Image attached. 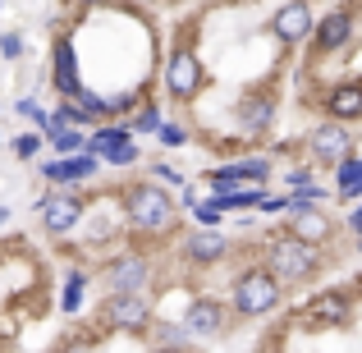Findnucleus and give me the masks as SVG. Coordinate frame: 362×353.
Listing matches in <instances>:
<instances>
[{"label": "nucleus", "mask_w": 362, "mask_h": 353, "mask_svg": "<svg viewBox=\"0 0 362 353\" xmlns=\"http://www.w3.org/2000/svg\"><path fill=\"white\" fill-rule=\"evenodd\" d=\"M124 225L138 234H175L179 230V207L156 179H138L124 188Z\"/></svg>", "instance_id": "obj_1"}, {"label": "nucleus", "mask_w": 362, "mask_h": 353, "mask_svg": "<svg viewBox=\"0 0 362 353\" xmlns=\"http://www.w3.org/2000/svg\"><path fill=\"white\" fill-rule=\"evenodd\" d=\"M262 271L271 275L280 289H289V284H308L321 275V248L303 243V238H289V234H271L262 248Z\"/></svg>", "instance_id": "obj_2"}, {"label": "nucleus", "mask_w": 362, "mask_h": 353, "mask_svg": "<svg viewBox=\"0 0 362 353\" xmlns=\"http://www.w3.org/2000/svg\"><path fill=\"white\" fill-rule=\"evenodd\" d=\"M284 303V289L262 271V266H243L230 284V312L243 321H257V317H271L275 308Z\"/></svg>", "instance_id": "obj_3"}, {"label": "nucleus", "mask_w": 362, "mask_h": 353, "mask_svg": "<svg viewBox=\"0 0 362 353\" xmlns=\"http://www.w3.org/2000/svg\"><path fill=\"white\" fill-rule=\"evenodd\" d=\"M97 317L106 330H119V335H147L156 326V308L147 294H106Z\"/></svg>", "instance_id": "obj_4"}, {"label": "nucleus", "mask_w": 362, "mask_h": 353, "mask_svg": "<svg viewBox=\"0 0 362 353\" xmlns=\"http://www.w3.org/2000/svg\"><path fill=\"white\" fill-rule=\"evenodd\" d=\"M151 275H156V266H151V257L138 253V248H124V253L101 262V284H106V294H147Z\"/></svg>", "instance_id": "obj_5"}, {"label": "nucleus", "mask_w": 362, "mask_h": 353, "mask_svg": "<svg viewBox=\"0 0 362 353\" xmlns=\"http://www.w3.org/2000/svg\"><path fill=\"white\" fill-rule=\"evenodd\" d=\"M160 83H165V97H175V101H193L197 92H202L206 69H202V60H197L193 46H184V42L170 46L165 64H160Z\"/></svg>", "instance_id": "obj_6"}, {"label": "nucleus", "mask_w": 362, "mask_h": 353, "mask_svg": "<svg viewBox=\"0 0 362 353\" xmlns=\"http://www.w3.org/2000/svg\"><path fill=\"white\" fill-rule=\"evenodd\" d=\"M37 216H42V230L51 238H64V234H74L83 225V216H88V197H83L78 188H51V193L37 202Z\"/></svg>", "instance_id": "obj_7"}, {"label": "nucleus", "mask_w": 362, "mask_h": 353, "mask_svg": "<svg viewBox=\"0 0 362 353\" xmlns=\"http://www.w3.org/2000/svg\"><path fill=\"white\" fill-rule=\"evenodd\" d=\"M230 317L234 312L221 299H193L184 308V335L188 340H221L230 330Z\"/></svg>", "instance_id": "obj_8"}, {"label": "nucleus", "mask_w": 362, "mask_h": 353, "mask_svg": "<svg viewBox=\"0 0 362 353\" xmlns=\"http://www.w3.org/2000/svg\"><path fill=\"white\" fill-rule=\"evenodd\" d=\"M51 83L55 92H60V101H74L83 97V69H78V46H74V37H55L51 46Z\"/></svg>", "instance_id": "obj_9"}, {"label": "nucleus", "mask_w": 362, "mask_h": 353, "mask_svg": "<svg viewBox=\"0 0 362 353\" xmlns=\"http://www.w3.org/2000/svg\"><path fill=\"white\" fill-rule=\"evenodd\" d=\"M354 33H358L354 9L339 5V9H330V14H321L317 23H312V46H317V55H335L354 42Z\"/></svg>", "instance_id": "obj_10"}, {"label": "nucleus", "mask_w": 362, "mask_h": 353, "mask_svg": "<svg viewBox=\"0 0 362 353\" xmlns=\"http://www.w3.org/2000/svg\"><path fill=\"white\" fill-rule=\"evenodd\" d=\"M234 115H239V129L247 133V138H266V133L275 129L280 101H275L271 92H243V97L234 101Z\"/></svg>", "instance_id": "obj_11"}, {"label": "nucleus", "mask_w": 362, "mask_h": 353, "mask_svg": "<svg viewBox=\"0 0 362 353\" xmlns=\"http://www.w3.org/2000/svg\"><path fill=\"white\" fill-rule=\"evenodd\" d=\"M179 253H184V262L197 266V271L221 266L225 257H230V234L225 230H193V234L179 238Z\"/></svg>", "instance_id": "obj_12"}, {"label": "nucleus", "mask_w": 362, "mask_h": 353, "mask_svg": "<svg viewBox=\"0 0 362 353\" xmlns=\"http://www.w3.org/2000/svg\"><path fill=\"white\" fill-rule=\"evenodd\" d=\"M308 151L317 166H335V161H344L349 151H354V138H349L344 124L335 120H321L317 129H308Z\"/></svg>", "instance_id": "obj_13"}, {"label": "nucleus", "mask_w": 362, "mask_h": 353, "mask_svg": "<svg viewBox=\"0 0 362 353\" xmlns=\"http://www.w3.org/2000/svg\"><path fill=\"white\" fill-rule=\"evenodd\" d=\"M284 234H289V238H303V243H312V248H326L330 238L339 234V221H335V216H326L321 207H312V212L284 216Z\"/></svg>", "instance_id": "obj_14"}, {"label": "nucleus", "mask_w": 362, "mask_h": 353, "mask_svg": "<svg viewBox=\"0 0 362 353\" xmlns=\"http://www.w3.org/2000/svg\"><path fill=\"white\" fill-rule=\"evenodd\" d=\"M101 170V161L92 156V151H78V156H55L42 166V179L51 188H78L83 179H92Z\"/></svg>", "instance_id": "obj_15"}, {"label": "nucleus", "mask_w": 362, "mask_h": 353, "mask_svg": "<svg viewBox=\"0 0 362 353\" xmlns=\"http://www.w3.org/2000/svg\"><path fill=\"white\" fill-rule=\"evenodd\" d=\"M312 9H308V0H284L280 9L271 14V33L280 37L284 46H298V42H308L312 37Z\"/></svg>", "instance_id": "obj_16"}, {"label": "nucleus", "mask_w": 362, "mask_h": 353, "mask_svg": "<svg viewBox=\"0 0 362 353\" xmlns=\"http://www.w3.org/2000/svg\"><path fill=\"white\" fill-rule=\"evenodd\" d=\"M349 317H354V294L349 289H321L317 299L308 303V326H349Z\"/></svg>", "instance_id": "obj_17"}, {"label": "nucleus", "mask_w": 362, "mask_h": 353, "mask_svg": "<svg viewBox=\"0 0 362 353\" xmlns=\"http://www.w3.org/2000/svg\"><path fill=\"white\" fill-rule=\"evenodd\" d=\"M321 110H326V120H335V124L362 120V83H335V88H326Z\"/></svg>", "instance_id": "obj_18"}, {"label": "nucleus", "mask_w": 362, "mask_h": 353, "mask_svg": "<svg viewBox=\"0 0 362 353\" xmlns=\"http://www.w3.org/2000/svg\"><path fill=\"white\" fill-rule=\"evenodd\" d=\"M262 197H266V188H257V184H221V188H211L206 202L221 216H230V212H252Z\"/></svg>", "instance_id": "obj_19"}, {"label": "nucleus", "mask_w": 362, "mask_h": 353, "mask_svg": "<svg viewBox=\"0 0 362 353\" xmlns=\"http://www.w3.org/2000/svg\"><path fill=\"white\" fill-rule=\"evenodd\" d=\"M335 193L339 202H362V156H354V151L335 161Z\"/></svg>", "instance_id": "obj_20"}, {"label": "nucleus", "mask_w": 362, "mask_h": 353, "mask_svg": "<svg viewBox=\"0 0 362 353\" xmlns=\"http://www.w3.org/2000/svg\"><path fill=\"white\" fill-rule=\"evenodd\" d=\"M119 142H133V133H129L124 120H106V124H97V129H88V151L92 156H101L106 147H119Z\"/></svg>", "instance_id": "obj_21"}, {"label": "nucleus", "mask_w": 362, "mask_h": 353, "mask_svg": "<svg viewBox=\"0 0 362 353\" xmlns=\"http://www.w3.org/2000/svg\"><path fill=\"white\" fill-rule=\"evenodd\" d=\"M83 294H88V271H64V284H60V312L64 317H78L83 312Z\"/></svg>", "instance_id": "obj_22"}, {"label": "nucleus", "mask_w": 362, "mask_h": 353, "mask_svg": "<svg viewBox=\"0 0 362 353\" xmlns=\"http://www.w3.org/2000/svg\"><path fill=\"white\" fill-rule=\"evenodd\" d=\"M124 124H129L133 138H138V133H156V129H160V106H156V101H142V106L133 110Z\"/></svg>", "instance_id": "obj_23"}, {"label": "nucleus", "mask_w": 362, "mask_h": 353, "mask_svg": "<svg viewBox=\"0 0 362 353\" xmlns=\"http://www.w3.org/2000/svg\"><path fill=\"white\" fill-rule=\"evenodd\" d=\"M101 166H142V151H138V138H133V142H119V147H106V151H101Z\"/></svg>", "instance_id": "obj_24"}, {"label": "nucleus", "mask_w": 362, "mask_h": 353, "mask_svg": "<svg viewBox=\"0 0 362 353\" xmlns=\"http://www.w3.org/2000/svg\"><path fill=\"white\" fill-rule=\"evenodd\" d=\"M55 156H78V151H88V133L83 129H64L60 138H51Z\"/></svg>", "instance_id": "obj_25"}, {"label": "nucleus", "mask_w": 362, "mask_h": 353, "mask_svg": "<svg viewBox=\"0 0 362 353\" xmlns=\"http://www.w3.org/2000/svg\"><path fill=\"white\" fill-rule=\"evenodd\" d=\"M156 138H160V147H184L188 142V124H179V120H160V129H156Z\"/></svg>", "instance_id": "obj_26"}, {"label": "nucleus", "mask_w": 362, "mask_h": 353, "mask_svg": "<svg viewBox=\"0 0 362 353\" xmlns=\"http://www.w3.org/2000/svg\"><path fill=\"white\" fill-rule=\"evenodd\" d=\"M37 151H42V133H18L14 138V156L18 161H33Z\"/></svg>", "instance_id": "obj_27"}, {"label": "nucleus", "mask_w": 362, "mask_h": 353, "mask_svg": "<svg viewBox=\"0 0 362 353\" xmlns=\"http://www.w3.org/2000/svg\"><path fill=\"white\" fill-rule=\"evenodd\" d=\"M188 212L197 216V225H202V230H221V221H225V216L216 212L211 202H193V207H188Z\"/></svg>", "instance_id": "obj_28"}, {"label": "nucleus", "mask_w": 362, "mask_h": 353, "mask_svg": "<svg viewBox=\"0 0 362 353\" xmlns=\"http://www.w3.org/2000/svg\"><path fill=\"white\" fill-rule=\"evenodd\" d=\"M0 55H5V60H23V37L18 33H0Z\"/></svg>", "instance_id": "obj_29"}, {"label": "nucleus", "mask_w": 362, "mask_h": 353, "mask_svg": "<svg viewBox=\"0 0 362 353\" xmlns=\"http://www.w3.org/2000/svg\"><path fill=\"white\" fill-rule=\"evenodd\" d=\"M14 110H18V115H23V120H33V124H37V129H42V120H46V110H42V106H37V101H33V97H23V101H14Z\"/></svg>", "instance_id": "obj_30"}, {"label": "nucleus", "mask_w": 362, "mask_h": 353, "mask_svg": "<svg viewBox=\"0 0 362 353\" xmlns=\"http://www.w3.org/2000/svg\"><path fill=\"white\" fill-rule=\"evenodd\" d=\"M151 175H156L160 184H175V188H184V175H179V166H165V161H160V166H151Z\"/></svg>", "instance_id": "obj_31"}, {"label": "nucleus", "mask_w": 362, "mask_h": 353, "mask_svg": "<svg viewBox=\"0 0 362 353\" xmlns=\"http://www.w3.org/2000/svg\"><path fill=\"white\" fill-rule=\"evenodd\" d=\"M74 9H106V5H115V0H69Z\"/></svg>", "instance_id": "obj_32"}, {"label": "nucleus", "mask_w": 362, "mask_h": 353, "mask_svg": "<svg viewBox=\"0 0 362 353\" xmlns=\"http://www.w3.org/2000/svg\"><path fill=\"white\" fill-rule=\"evenodd\" d=\"M344 225H349V230H354V234H362V202L354 207V212H349V221H344Z\"/></svg>", "instance_id": "obj_33"}, {"label": "nucleus", "mask_w": 362, "mask_h": 353, "mask_svg": "<svg viewBox=\"0 0 362 353\" xmlns=\"http://www.w3.org/2000/svg\"><path fill=\"white\" fill-rule=\"evenodd\" d=\"M257 353H280V349H275V340H266V345H262V349H257Z\"/></svg>", "instance_id": "obj_34"}, {"label": "nucleus", "mask_w": 362, "mask_h": 353, "mask_svg": "<svg viewBox=\"0 0 362 353\" xmlns=\"http://www.w3.org/2000/svg\"><path fill=\"white\" fill-rule=\"evenodd\" d=\"M5 225H9V207H0V230H5Z\"/></svg>", "instance_id": "obj_35"}, {"label": "nucleus", "mask_w": 362, "mask_h": 353, "mask_svg": "<svg viewBox=\"0 0 362 353\" xmlns=\"http://www.w3.org/2000/svg\"><path fill=\"white\" fill-rule=\"evenodd\" d=\"M358 253H362V234H358Z\"/></svg>", "instance_id": "obj_36"}]
</instances>
